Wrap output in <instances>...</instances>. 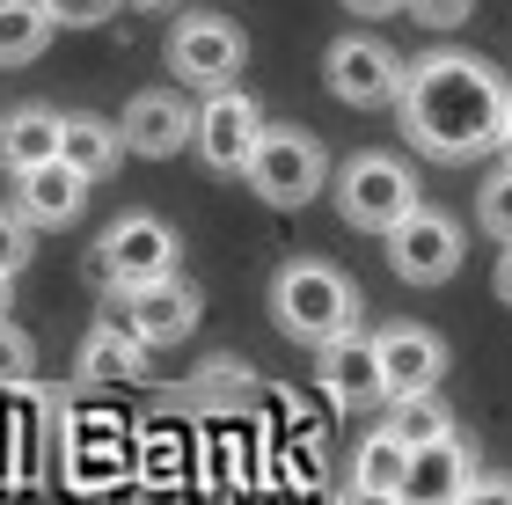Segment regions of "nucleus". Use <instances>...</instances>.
<instances>
[{"label": "nucleus", "instance_id": "nucleus-18", "mask_svg": "<svg viewBox=\"0 0 512 505\" xmlns=\"http://www.w3.org/2000/svg\"><path fill=\"white\" fill-rule=\"evenodd\" d=\"M44 154H59V110L52 103H22L0 118V162L8 169H30Z\"/></svg>", "mask_w": 512, "mask_h": 505}, {"label": "nucleus", "instance_id": "nucleus-7", "mask_svg": "<svg viewBox=\"0 0 512 505\" xmlns=\"http://www.w3.org/2000/svg\"><path fill=\"white\" fill-rule=\"evenodd\" d=\"M249 59V37L227 15H183L169 30V74L183 88H227Z\"/></svg>", "mask_w": 512, "mask_h": 505}, {"label": "nucleus", "instance_id": "nucleus-26", "mask_svg": "<svg viewBox=\"0 0 512 505\" xmlns=\"http://www.w3.org/2000/svg\"><path fill=\"white\" fill-rule=\"evenodd\" d=\"M403 8L425 22V30H461V22L476 15V0H403Z\"/></svg>", "mask_w": 512, "mask_h": 505}, {"label": "nucleus", "instance_id": "nucleus-29", "mask_svg": "<svg viewBox=\"0 0 512 505\" xmlns=\"http://www.w3.org/2000/svg\"><path fill=\"white\" fill-rule=\"evenodd\" d=\"M498 154L512 162V103H505V125H498Z\"/></svg>", "mask_w": 512, "mask_h": 505}, {"label": "nucleus", "instance_id": "nucleus-6", "mask_svg": "<svg viewBox=\"0 0 512 505\" xmlns=\"http://www.w3.org/2000/svg\"><path fill=\"white\" fill-rule=\"evenodd\" d=\"M388 264H395L403 286H447L461 271V227L439 213V205L417 198L410 213L388 227Z\"/></svg>", "mask_w": 512, "mask_h": 505}, {"label": "nucleus", "instance_id": "nucleus-5", "mask_svg": "<svg viewBox=\"0 0 512 505\" xmlns=\"http://www.w3.org/2000/svg\"><path fill=\"white\" fill-rule=\"evenodd\" d=\"M176 264H183V242H176V227L161 220V213H125V220H110L103 242H96V271H103L110 286L169 279Z\"/></svg>", "mask_w": 512, "mask_h": 505}, {"label": "nucleus", "instance_id": "nucleus-12", "mask_svg": "<svg viewBox=\"0 0 512 505\" xmlns=\"http://www.w3.org/2000/svg\"><path fill=\"white\" fill-rule=\"evenodd\" d=\"M191 118H198V110L183 103L176 88H139V96L125 103V118H118V132H125V154L169 162V154H183V147H191Z\"/></svg>", "mask_w": 512, "mask_h": 505}, {"label": "nucleus", "instance_id": "nucleus-1", "mask_svg": "<svg viewBox=\"0 0 512 505\" xmlns=\"http://www.w3.org/2000/svg\"><path fill=\"white\" fill-rule=\"evenodd\" d=\"M505 103H512L505 74L476 52H425V59L403 66V88H395L410 147L432 154V162H476V154H491Z\"/></svg>", "mask_w": 512, "mask_h": 505}, {"label": "nucleus", "instance_id": "nucleus-27", "mask_svg": "<svg viewBox=\"0 0 512 505\" xmlns=\"http://www.w3.org/2000/svg\"><path fill=\"white\" fill-rule=\"evenodd\" d=\"M344 8H352V15H395L403 0H344Z\"/></svg>", "mask_w": 512, "mask_h": 505}, {"label": "nucleus", "instance_id": "nucleus-10", "mask_svg": "<svg viewBox=\"0 0 512 505\" xmlns=\"http://www.w3.org/2000/svg\"><path fill=\"white\" fill-rule=\"evenodd\" d=\"M198 286H183L176 279V271H169V279H139V286H118V323L139 337V344H147V352H154V344H176V337H191L198 330Z\"/></svg>", "mask_w": 512, "mask_h": 505}, {"label": "nucleus", "instance_id": "nucleus-11", "mask_svg": "<svg viewBox=\"0 0 512 505\" xmlns=\"http://www.w3.org/2000/svg\"><path fill=\"white\" fill-rule=\"evenodd\" d=\"M374 359H381V396H425V388H439V374H447V344H439L425 323H388L374 337Z\"/></svg>", "mask_w": 512, "mask_h": 505}, {"label": "nucleus", "instance_id": "nucleus-30", "mask_svg": "<svg viewBox=\"0 0 512 505\" xmlns=\"http://www.w3.org/2000/svg\"><path fill=\"white\" fill-rule=\"evenodd\" d=\"M8 286H15V279H8V271H0V315H8Z\"/></svg>", "mask_w": 512, "mask_h": 505}, {"label": "nucleus", "instance_id": "nucleus-14", "mask_svg": "<svg viewBox=\"0 0 512 505\" xmlns=\"http://www.w3.org/2000/svg\"><path fill=\"white\" fill-rule=\"evenodd\" d=\"M315 381L322 396H330L337 410H366V403H388L381 396V359H374V337L344 330L330 344H315Z\"/></svg>", "mask_w": 512, "mask_h": 505}, {"label": "nucleus", "instance_id": "nucleus-9", "mask_svg": "<svg viewBox=\"0 0 512 505\" xmlns=\"http://www.w3.org/2000/svg\"><path fill=\"white\" fill-rule=\"evenodd\" d=\"M256 132H264V110H256V96H242L235 81H227V88H205V110L191 118V147H198L220 176H242Z\"/></svg>", "mask_w": 512, "mask_h": 505}, {"label": "nucleus", "instance_id": "nucleus-19", "mask_svg": "<svg viewBox=\"0 0 512 505\" xmlns=\"http://www.w3.org/2000/svg\"><path fill=\"white\" fill-rule=\"evenodd\" d=\"M139 366H147V344H139L125 323H96L81 344V374L88 381H132Z\"/></svg>", "mask_w": 512, "mask_h": 505}, {"label": "nucleus", "instance_id": "nucleus-2", "mask_svg": "<svg viewBox=\"0 0 512 505\" xmlns=\"http://www.w3.org/2000/svg\"><path fill=\"white\" fill-rule=\"evenodd\" d=\"M271 323L300 344H330L344 330H359V286L322 257H293L271 279Z\"/></svg>", "mask_w": 512, "mask_h": 505}, {"label": "nucleus", "instance_id": "nucleus-13", "mask_svg": "<svg viewBox=\"0 0 512 505\" xmlns=\"http://www.w3.org/2000/svg\"><path fill=\"white\" fill-rule=\"evenodd\" d=\"M88 205V176L74 162H59V154H44V162L15 169V213L30 227H74Z\"/></svg>", "mask_w": 512, "mask_h": 505}, {"label": "nucleus", "instance_id": "nucleus-25", "mask_svg": "<svg viewBox=\"0 0 512 505\" xmlns=\"http://www.w3.org/2000/svg\"><path fill=\"white\" fill-rule=\"evenodd\" d=\"M52 8V22H66V30H96V22L118 15V0H44Z\"/></svg>", "mask_w": 512, "mask_h": 505}, {"label": "nucleus", "instance_id": "nucleus-4", "mask_svg": "<svg viewBox=\"0 0 512 505\" xmlns=\"http://www.w3.org/2000/svg\"><path fill=\"white\" fill-rule=\"evenodd\" d=\"M417 205V176L410 162H395V154H352L337 176V213L366 227V235H388L395 220H403Z\"/></svg>", "mask_w": 512, "mask_h": 505}, {"label": "nucleus", "instance_id": "nucleus-20", "mask_svg": "<svg viewBox=\"0 0 512 505\" xmlns=\"http://www.w3.org/2000/svg\"><path fill=\"white\" fill-rule=\"evenodd\" d=\"M52 8L44 0H0V66H22V59H37L44 44H52Z\"/></svg>", "mask_w": 512, "mask_h": 505}, {"label": "nucleus", "instance_id": "nucleus-17", "mask_svg": "<svg viewBox=\"0 0 512 505\" xmlns=\"http://www.w3.org/2000/svg\"><path fill=\"white\" fill-rule=\"evenodd\" d=\"M403 476H410V447L395 432H366L359 454H352V491L359 498H403Z\"/></svg>", "mask_w": 512, "mask_h": 505}, {"label": "nucleus", "instance_id": "nucleus-21", "mask_svg": "<svg viewBox=\"0 0 512 505\" xmlns=\"http://www.w3.org/2000/svg\"><path fill=\"white\" fill-rule=\"evenodd\" d=\"M388 432H395L403 447H425V440H439V432H454V410L439 403V388H425V396H395Z\"/></svg>", "mask_w": 512, "mask_h": 505}, {"label": "nucleus", "instance_id": "nucleus-22", "mask_svg": "<svg viewBox=\"0 0 512 505\" xmlns=\"http://www.w3.org/2000/svg\"><path fill=\"white\" fill-rule=\"evenodd\" d=\"M476 220H483V235H498V242H512V162L476 191Z\"/></svg>", "mask_w": 512, "mask_h": 505}, {"label": "nucleus", "instance_id": "nucleus-28", "mask_svg": "<svg viewBox=\"0 0 512 505\" xmlns=\"http://www.w3.org/2000/svg\"><path fill=\"white\" fill-rule=\"evenodd\" d=\"M498 301L512 308V242H505V257H498Z\"/></svg>", "mask_w": 512, "mask_h": 505}, {"label": "nucleus", "instance_id": "nucleus-16", "mask_svg": "<svg viewBox=\"0 0 512 505\" xmlns=\"http://www.w3.org/2000/svg\"><path fill=\"white\" fill-rule=\"evenodd\" d=\"M59 162H74L88 183H96V176H110L125 162V132L110 118H96V110H74V118H59Z\"/></svg>", "mask_w": 512, "mask_h": 505}, {"label": "nucleus", "instance_id": "nucleus-24", "mask_svg": "<svg viewBox=\"0 0 512 505\" xmlns=\"http://www.w3.org/2000/svg\"><path fill=\"white\" fill-rule=\"evenodd\" d=\"M30 257H37V249H30V220H22V213H0V271L15 279Z\"/></svg>", "mask_w": 512, "mask_h": 505}, {"label": "nucleus", "instance_id": "nucleus-3", "mask_svg": "<svg viewBox=\"0 0 512 505\" xmlns=\"http://www.w3.org/2000/svg\"><path fill=\"white\" fill-rule=\"evenodd\" d=\"M242 176H249V191L264 205L293 213V205H308L322 183H330V154H322V140L300 132V125H264L256 147H249V162H242Z\"/></svg>", "mask_w": 512, "mask_h": 505}, {"label": "nucleus", "instance_id": "nucleus-8", "mask_svg": "<svg viewBox=\"0 0 512 505\" xmlns=\"http://www.w3.org/2000/svg\"><path fill=\"white\" fill-rule=\"evenodd\" d=\"M322 81H330L337 103L381 110V103H395V88H403V59H395L381 37H337L330 52H322Z\"/></svg>", "mask_w": 512, "mask_h": 505}, {"label": "nucleus", "instance_id": "nucleus-31", "mask_svg": "<svg viewBox=\"0 0 512 505\" xmlns=\"http://www.w3.org/2000/svg\"><path fill=\"white\" fill-rule=\"evenodd\" d=\"M139 8H183V0H139Z\"/></svg>", "mask_w": 512, "mask_h": 505}, {"label": "nucleus", "instance_id": "nucleus-15", "mask_svg": "<svg viewBox=\"0 0 512 505\" xmlns=\"http://www.w3.org/2000/svg\"><path fill=\"white\" fill-rule=\"evenodd\" d=\"M469 476H476L469 447H461L454 432H439V440L410 447V476H403V498H461V491H469Z\"/></svg>", "mask_w": 512, "mask_h": 505}, {"label": "nucleus", "instance_id": "nucleus-23", "mask_svg": "<svg viewBox=\"0 0 512 505\" xmlns=\"http://www.w3.org/2000/svg\"><path fill=\"white\" fill-rule=\"evenodd\" d=\"M30 366H37V337L22 330V323H8V315H0V388L30 381Z\"/></svg>", "mask_w": 512, "mask_h": 505}]
</instances>
